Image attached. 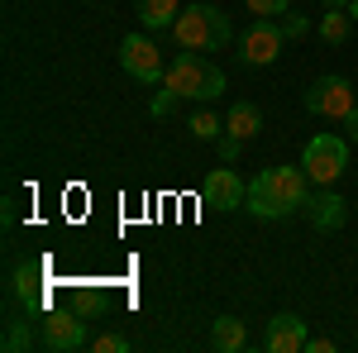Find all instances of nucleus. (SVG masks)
I'll return each instance as SVG.
<instances>
[{"label":"nucleus","mask_w":358,"mask_h":353,"mask_svg":"<svg viewBox=\"0 0 358 353\" xmlns=\"http://www.w3.org/2000/svg\"><path fill=\"white\" fill-rule=\"evenodd\" d=\"M306 201H310L306 167H263L248 182L244 210H253L258 219H282V215H292V210H306Z\"/></svg>","instance_id":"obj_1"},{"label":"nucleus","mask_w":358,"mask_h":353,"mask_svg":"<svg viewBox=\"0 0 358 353\" xmlns=\"http://www.w3.org/2000/svg\"><path fill=\"white\" fill-rule=\"evenodd\" d=\"M229 34L234 29L224 20V10H215V5H182V15L172 24V38H177L182 53H220L229 43Z\"/></svg>","instance_id":"obj_2"},{"label":"nucleus","mask_w":358,"mask_h":353,"mask_svg":"<svg viewBox=\"0 0 358 353\" xmlns=\"http://www.w3.org/2000/svg\"><path fill=\"white\" fill-rule=\"evenodd\" d=\"M301 167L310 177V187H334L344 177V167H349V143L339 134H315L301 153Z\"/></svg>","instance_id":"obj_3"},{"label":"nucleus","mask_w":358,"mask_h":353,"mask_svg":"<svg viewBox=\"0 0 358 353\" xmlns=\"http://www.w3.org/2000/svg\"><path fill=\"white\" fill-rule=\"evenodd\" d=\"M358 106V91L349 77H320V82H310V91H306V110L310 115H320V120H349Z\"/></svg>","instance_id":"obj_4"},{"label":"nucleus","mask_w":358,"mask_h":353,"mask_svg":"<svg viewBox=\"0 0 358 353\" xmlns=\"http://www.w3.org/2000/svg\"><path fill=\"white\" fill-rule=\"evenodd\" d=\"M120 67H124L134 82H143V86L163 82V72H167L158 43H153V38H143V34H129V38L120 43Z\"/></svg>","instance_id":"obj_5"},{"label":"nucleus","mask_w":358,"mask_h":353,"mask_svg":"<svg viewBox=\"0 0 358 353\" xmlns=\"http://www.w3.org/2000/svg\"><path fill=\"white\" fill-rule=\"evenodd\" d=\"M206 53H182L177 62H167L163 72V91H172L177 101H196L201 96V86H206Z\"/></svg>","instance_id":"obj_6"},{"label":"nucleus","mask_w":358,"mask_h":353,"mask_svg":"<svg viewBox=\"0 0 358 353\" xmlns=\"http://www.w3.org/2000/svg\"><path fill=\"white\" fill-rule=\"evenodd\" d=\"M282 43H287V34L277 20H253V29L244 34V62L248 67H273L282 57Z\"/></svg>","instance_id":"obj_7"},{"label":"nucleus","mask_w":358,"mask_h":353,"mask_svg":"<svg viewBox=\"0 0 358 353\" xmlns=\"http://www.w3.org/2000/svg\"><path fill=\"white\" fill-rule=\"evenodd\" d=\"M244 196H248V187L239 182V172L234 167H215L206 177V187H201V206H210V210H239Z\"/></svg>","instance_id":"obj_8"},{"label":"nucleus","mask_w":358,"mask_h":353,"mask_svg":"<svg viewBox=\"0 0 358 353\" xmlns=\"http://www.w3.org/2000/svg\"><path fill=\"white\" fill-rule=\"evenodd\" d=\"M306 320L301 315H292V310H282L268 320V334H263V349L268 353H306Z\"/></svg>","instance_id":"obj_9"},{"label":"nucleus","mask_w":358,"mask_h":353,"mask_svg":"<svg viewBox=\"0 0 358 353\" xmlns=\"http://www.w3.org/2000/svg\"><path fill=\"white\" fill-rule=\"evenodd\" d=\"M86 344V320H77L72 310H53L48 320H43V349L53 353H72Z\"/></svg>","instance_id":"obj_10"},{"label":"nucleus","mask_w":358,"mask_h":353,"mask_svg":"<svg viewBox=\"0 0 358 353\" xmlns=\"http://www.w3.org/2000/svg\"><path fill=\"white\" fill-rule=\"evenodd\" d=\"M306 215H310V224H315V229H325V234H330V229H339V224L349 219V201H344L339 191L325 187V196L306 201Z\"/></svg>","instance_id":"obj_11"},{"label":"nucleus","mask_w":358,"mask_h":353,"mask_svg":"<svg viewBox=\"0 0 358 353\" xmlns=\"http://www.w3.org/2000/svg\"><path fill=\"white\" fill-rule=\"evenodd\" d=\"M210 344L220 353H239L248 344V325L239 320V315H220L215 325H210Z\"/></svg>","instance_id":"obj_12"},{"label":"nucleus","mask_w":358,"mask_h":353,"mask_svg":"<svg viewBox=\"0 0 358 353\" xmlns=\"http://www.w3.org/2000/svg\"><path fill=\"white\" fill-rule=\"evenodd\" d=\"M258 129H263V115H258V106H253V101H234V106H229V115H224V134L253 138Z\"/></svg>","instance_id":"obj_13"},{"label":"nucleus","mask_w":358,"mask_h":353,"mask_svg":"<svg viewBox=\"0 0 358 353\" xmlns=\"http://www.w3.org/2000/svg\"><path fill=\"white\" fill-rule=\"evenodd\" d=\"M134 5H138V20H143L148 29H172L177 15H182L177 0H134Z\"/></svg>","instance_id":"obj_14"},{"label":"nucleus","mask_w":358,"mask_h":353,"mask_svg":"<svg viewBox=\"0 0 358 353\" xmlns=\"http://www.w3.org/2000/svg\"><path fill=\"white\" fill-rule=\"evenodd\" d=\"M349 29H354V15H349V10H325V15H320V38H325V43H344Z\"/></svg>","instance_id":"obj_15"},{"label":"nucleus","mask_w":358,"mask_h":353,"mask_svg":"<svg viewBox=\"0 0 358 353\" xmlns=\"http://www.w3.org/2000/svg\"><path fill=\"white\" fill-rule=\"evenodd\" d=\"M187 129H192L196 138H220V134H224L220 115H210V110H196L192 120H187Z\"/></svg>","instance_id":"obj_16"},{"label":"nucleus","mask_w":358,"mask_h":353,"mask_svg":"<svg viewBox=\"0 0 358 353\" xmlns=\"http://www.w3.org/2000/svg\"><path fill=\"white\" fill-rule=\"evenodd\" d=\"M244 5H248V15H253V20H277V15H287V10H292L287 0H244Z\"/></svg>","instance_id":"obj_17"},{"label":"nucleus","mask_w":358,"mask_h":353,"mask_svg":"<svg viewBox=\"0 0 358 353\" xmlns=\"http://www.w3.org/2000/svg\"><path fill=\"white\" fill-rule=\"evenodd\" d=\"M220 91H224V72L210 62V67H206V86H201V96H196V101H201V106H206V101H220Z\"/></svg>","instance_id":"obj_18"},{"label":"nucleus","mask_w":358,"mask_h":353,"mask_svg":"<svg viewBox=\"0 0 358 353\" xmlns=\"http://www.w3.org/2000/svg\"><path fill=\"white\" fill-rule=\"evenodd\" d=\"M5 349H34V329H24V320H10V329H5Z\"/></svg>","instance_id":"obj_19"},{"label":"nucleus","mask_w":358,"mask_h":353,"mask_svg":"<svg viewBox=\"0 0 358 353\" xmlns=\"http://www.w3.org/2000/svg\"><path fill=\"white\" fill-rule=\"evenodd\" d=\"M277 24H282V34H287V38H306V34H310V20H306V15H292V10H287Z\"/></svg>","instance_id":"obj_20"},{"label":"nucleus","mask_w":358,"mask_h":353,"mask_svg":"<svg viewBox=\"0 0 358 353\" xmlns=\"http://www.w3.org/2000/svg\"><path fill=\"white\" fill-rule=\"evenodd\" d=\"M91 349L96 353H129V339L124 334H101V339H91Z\"/></svg>","instance_id":"obj_21"},{"label":"nucleus","mask_w":358,"mask_h":353,"mask_svg":"<svg viewBox=\"0 0 358 353\" xmlns=\"http://www.w3.org/2000/svg\"><path fill=\"white\" fill-rule=\"evenodd\" d=\"M15 296H20V301H34V296H38V287H34V268H20V272H15Z\"/></svg>","instance_id":"obj_22"},{"label":"nucleus","mask_w":358,"mask_h":353,"mask_svg":"<svg viewBox=\"0 0 358 353\" xmlns=\"http://www.w3.org/2000/svg\"><path fill=\"white\" fill-rule=\"evenodd\" d=\"M334 339H325V334H315V339H306V353H330Z\"/></svg>","instance_id":"obj_23"},{"label":"nucleus","mask_w":358,"mask_h":353,"mask_svg":"<svg viewBox=\"0 0 358 353\" xmlns=\"http://www.w3.org/2000/svg\"><path fill=\"white\" fill-rule=\"evenodd\" d=\"M172 101H177L172 91H158V96H153V115H167V110H172Z\"/></svg>","instance_id":"obj_24"},{"label":"nucleus","mask_w":358,"mask_h":353,"mask_svg":"<svg viewBox=\"0 0 358 353\" xmlns=\"http://www.w3.org/2000/svg\"><path fill=\"white\" fill-rule=\"evenodd\" d=\"M344 124H349V138H354V143H358V106H354V115H349Z\"/></svg>","instance_id":"obj_25"},{"label":"nucleus","mask_w":358,"mask_h":353,"mask_svg":"<svg viewBox=\"0 0 358 353\" xmlns=\"http://www.w3.org/2000/svg\"><path fill=\"white\" fill-rule=\"evenodd\" d=\"M325 10H349V0H320Z\"/></svg>","instance_id":"obj_26"},{"label":"nucleus","mask_w":358,"mask_h":353,"mask_svg":"<svg viewBox=\"0 0 358 353\" xmlns=\"http://www.w3.org/2000/svg\"><path fill=\"white\" fill-rule=\"evenodd\" d=\"M349 15H354V20H358V0H349Z\"/></svg>","instance_id":"obj_27"}]
</instances>
